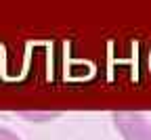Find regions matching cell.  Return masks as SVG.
<instances>
[{
	"instance_id": "obj_1",
	"label": "cell",
	"mask_w": 151,
	"mask_h": 140,
	"mask_svg": "<svg viewBox=\"0 0 151 140\" xmlns=\"http://www.w3.org/2000/svg\"><path fill=\"white\" fill-rule=\"evenodd\" d=\"M111 119L124 140H151V111H120Z\"/></svg>"
},
{
	"instance_id": "obj_2",
	"label": "cell",
	"mask_w": 151,
	"mask_h": 140,
	"mask_svg": "<svg viewBox=\"0 0 151 140\" xmlns=\"http://www.w3.org/2000/svg\"><path fill=\"white\" fill-rule=\"evenodd\" d=\"M0 140H21V138H19L17 132H13V130H9V128H2V126H0Z\"/></svg>"
}]
</instances>
